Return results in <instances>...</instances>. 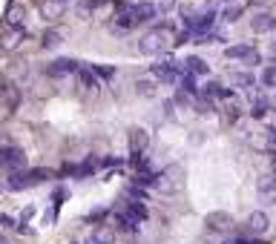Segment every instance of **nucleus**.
Wrapping results in <instances>:
<instances>
[{"label": "nucleus", "instance_id": "nucleus-1", "mask_svg": "<svg viewBox=\"0 0 276 244\" xmlns=\"http://www.w3.org/2000/svg\"><path fill=\"white\" fill-rule=\"evenodd\" d=\"M175 43V26H170V23H159V26H153L147 35H141V40H138V52L141 55H161L164 49H170Z\"/></svg>", "mask_w": 276, "mask_h": 244}, {"label": "nucleus", "instance_id": "nucleus-2", "mask_svg": "<svg viewBox=\"0 0 276 244\" xmlns=\"http://www.w3.org/2000/svg\"><path fill=\"white\" fill-rule=\"evenodd\" d=\"M138 23H135V14H132V9H121V12L112 17V26H109V32L112 35H127V32H132Z\"/></svg>", "mask_w": 276, "mask_h": 244}, {"label": "nucleus", "instance_id": "nucleus-3", "mask_svg": "<svg viewBox=\"0 0 276 244\" xmlns=\"http://www.w3.org/2000/svg\"><path fill=\"white\" fill-rule=\"evenodd\" d=\"M23 161H26V155H23L21 147H0V167H9L15 172L23 167Z\"/></svg>", "mask_w": 276, "mask_h": 244}, {"label": "nucleus", "instance_id": "nucleus-4", "mask_svg": "<svg viewBox=\"0 0 276 244\" xmlns=\"http://www.w3.org/2000/svg\"><path fill=\"white\" fill-rule=\"evenodd\" d=\"M256 195L262 204H273L276 201V175H262L256 184Z\"/></svg>", "mask_w": 276, "mask_h": 244}, {"label": "nucleus", "instance_id": "nucleus-5", "mask_svg": "<svg viewBox=\"0 0 276 244\" xmlns=\"http://www.w3.org/2000/svg\"><path fill=\"white\" fill-rule=\"evenodd\" d=\"M132 14H135V23H153L159 17V6L150 3V0H138L135 6H130Z\"/></svg>", "mask_w": 276, "mask_h": 244}, {"label": "nucleus", "instance_id": "nucleus-6", "mask_svg": "<svg viewBox=\"0 0 276 244\" xmlns=\"http://www.w3.org/2000/svg\"><path fill=\"white\" fill-rule=\"evenodd\" d=\"M78 60H72V57H58V60H52L49 66H46V72H49L52 78H64V75H72V72H78Z\"/></svg>", "mask_w": 276, "mask_h": 244}, {"label": "nucleus", "instance_id": "nucleus-7", "mask_svg": "<svg viewBox=\"0 0 276 244\" xmlns=\"http://www.w3.org/2000/svg\"><path fill=\"white\" fill-rule=\"evenodd\" d=\"M29 187H32L29 170H15L12 175H9V181H6V190H9V193H23V190H29Z\"/></svg>", "mask_w": 276, "mask_h": 244}, {"label": "nucleus", "instance_id": "nucleus-8", "mask_svg": "<svg viewBox=\"0 0 276 244\" xmlns=\"http://www.w3.org/2000/svg\"><path fill=\"white\" fill-rule=\"evenodd\" d=\"M250 29H253L256 35H265V32H273L276 29V17L270 12H256L250 17Z\"/></svg>", "mask_w": 276, "mask_h": 244}, {"label": "nucleus", "instance_id": "nucleus-9", "mask_svg": "<svg viewBox=\"0 0 276 244\" xmlns=\"http://www.w3.org/2000/svg\"><path fill=\"white\" fill-rule=\"evenodd\" d=\"M66 9V0H41V17L44 21H58Z\"/></svg>", "mask_w": 276, "mask_h": 244}, {"label": "nucleus", "instance_id": "nucleus-10", "mask_svg": "<svg viewBox=\"0 0 276 244\" xmlns=\"http://www.w3.org/2000/svg\"><path fill=\"white\" fill-rule=\"evenodd\" d=\"M268 227H270V218L265 215V210H256V213H250V218H247V230H250L253 236H262Z\"/></svg>", "mask_w": 276, "mask_h": 244}, {"label": "nucleus", "instance_id": "nucleus-11", "mask_svg": "<svg viewBox=\"0 0 276 244\" xmlns=\"http://www.w3.org/2000/svg\"><path fill=\"white\" fill-rule=\"evenodd\" d=\"M6 23H9V29H23V23H26V9H23L21 3H12L6 12Z\"/></svg>", "mask_w": 276, "mask_h": 244}, {"label": "nucleus", "instance_id": "nucleus-12", "mask_svg": "<svg viewBox=\"0 0 276 244\" xmlns=\"http://www.w3.org/2000/svg\"><path fill=\"white\" fill-rule=\"evenodd\" d=\"M184 69L193 72V75H199V78H204V75H210V66H207V60H202V57L190 55L184 57Z\"/></svg>", "mask_w": 276, "mask_h": 244}, {"label": "nucleus", "instance_id": "nucleus-13", "mask_svg": "<svg viewBox=\"0 0 276 244\" xmlns=\"http://www.w3.org/2000/svg\"><path fill=\"white\" fill-rule=\"evenodd\" d=\"M124 213L130 215V218H135L138 224H141V221H147V218H150V210L144 207V201H130V204L124 207Z\"/></svg>", "mask_w": 276, "mask_h": 244}, {"label": "nucleus", "instance_id": "nucleus-14", "mask_svg": "<svg viewBox=\"0 0 276 244\" xmlns=\"http://www.w3.org/2000/svg\"><path fill=\"white\" fill-rule=\"evenodd\" d=\"M207 227H210V230H230L233 218L227 213H210V215H207Z\"/></svg>", "mask_w": 276, "mask_h": 244}, {"label": "nucleus", "instance_id": "nucleus-15", "mask_svg": "<svg viewBox=\"0 0 276 244\" xmlns=\"http://www.w3.org/2000/svg\"><path fill=\"white\" fill-rule=\"evenodd\" d=\"M253 55V46H250V43H236V46H227L225 49V57L227 60H236V57H250Z\"/></svg>", "mask_w": 276, "mask_h": 244}, {"label": "nucleus", "instance_id": "nucleus-16", "mask_svg": "<svg viewBox=\"0 0 276 244\" xmlns=\"http://www.w3.org/2000/svg\"><path fill=\"white\" fill-rule=\"evenodd\" d=\"M87 238H92L95 244H115V233H112L109 227H95Z\"/></svg>", "mask_w": 276, "mask_h": 244}, {"label": "nucleus", "instance_id": "nucleus-17", "mask_svg": "<svg viewBox=\"0 0 276 244\" xmlns=\"http://www.w3.org/2000/svg\"><path fill=\"white\" fill-rule=\"evenodd\" d=\"M155 86H159V80H150V78H141V80H135V89H138V95H144V98H153L155 95Z\"/></svg>", "mask_w": 276, "mask_h": 244}, {"label": "nucleus", "instance_id": "nucleus-18", "mask_svg": "<svg viewBox=\"0 0 276 244\" xmlns=\"http://www.w3.org/2000/svg\"><path fill=\"white\" fill-rule=\"evenodd\" d=\"M115 224H118V230H127V233H138V221H135V218H130L127 213L115 215Z\"/></svg>", "mask_w": 276, "mask_h": 244}, {"label": "nucleus", "instance_id": "nucleus-19", "mask_svg": "<svg viewBox=\"0 0 276 244\" xmlns=\"http://www.w3.org/2000/svg\"><path fill=\"white\" fill-rule=\"evenodd\" d=\"M61 40H64V37H61V32H55V29H49V32H46L44 35V46H41V49H55V46H61Z\"/></svg>", "mask_w": 276, "mask_h": 244}, {"label": "nucleus", "instance_id": "nucleus-20", "mask_svg": "<svg viewBox=\"0 0 276 244\" xmlns=\"http://www.w3.org/2000/svg\"><path fill=\"white\" fill-rule=\"evenodd\" d=\"M81 84H84L87 92H98V80H95V75L89 69H81Z\"/></svg>", "mask_w": 276, "mask_h": 244}, {"label": "nucleus", "instance_id": "nucleus-21", "mask_svg": "<svg viewBox=\"0 0 276 244\" xmlns=\"http://www.w3.org/2000/svg\"><path fill=\"white\" fill-rule=\"evenodd\" d=\"M29 175H32V184H35V181H52V178H55V170L37 167V170H29Z\"/></svg>", "mask_w": 276, "mask_h": 244}, {"label": "nucleus", "instance_id": "nucleus-22", "mask_svg": "<svg viewBox=\"0 0 276 244\" xmlns=\"http://www.w3.org/2000/svg\"><path fill=\"white\" fill-rule=\"evenodd\" d=\"M92 72L98 75V78L109 80L112 75H115V66H112V64H98V66H92Z\"/></svg>", "mask_w": 276, "mask_h": 244}, {"label": "nucleus", "instance_id": "nucleus-23", "mask_svg": "<svg viewBox=\"0 0 276 244\" xmlns=\"http://www.w3.org/2000/svg\"><path fill=\"white\" fill-rule=\"evenodd\" d=\"M250 115H253L256 121H262V118L268 115V100H265V98H259V100L253 104V109H250Z\"/></svg>", "mask_w": 276, "mask_h": 244}, {"label": "nucleus", "instance_id": "nucleus-24", "mask_svg": "<svg viewBox=\"0 0 276 244\" xmlns=\"http://www.w3.org/2000/svg\"><path fill=\"white\" fill-rule=\"evenodd\" d=\"M222 89H225V86H222V84H216V80H210V84H207V86H204V98H222Z\"/></svg>", "mask_w": 276, "mask_h": 244}, {"label": "nucleus", "instance_id": "nucleus-25", "mask_svg": "<svg viewBox=\"0 0 276 244\" xmlns=\"http://www.w3.org/2000/svg\"><path fill=\"white\" fill-rule=\"evenodd\" d=\"M262 86H268V89H273V86H276V69H273V66H268V69L262 72Z\"/></svg>", "mask_w": 276, "mask_h": 244}, {"label": "nucleus", "instance_id": "nucleus-26", "mask_svg": "<svg viewBox=\"0 0 276 244\" xmlns=\"http://www.w3.org/2000/svg\"><path fill=\"white\" fill-rule=\"evenodd\" d=\"M233 84L236 86H253V75H250V72H236V75H233Z\"/></svg>", "mask_w": 276, "mask_h": 244}, {"label": "nucleus", "instance_id": "nucleus-27", "mask_svg": "<svg viewBox=\"0 0 276 244\" xmlns=\"http://www.w3.org/2000/svg\"><path fill=\"white\" fill-rule=\"evenodd\" d=\"M265 150L268 152H276V129H265Z\"/></svg>", "mask_w": 276, "mask_h": 244}, {"label": "nucleus", "instance_id": "nucleus-28", "mask_svg": "<svg viewBox=\"0 0 276 244\" xmlns=\"http://www.w3.org/2000/svg\"><path fill=\"white\" fill-rule=\"evenodd\" d=\"M64 198H66V190H64V187L52 193V201H55V213H58V207H61V201H64Z\"/></svg>", "mask_w": 276, "mask_h": 244}, {"label": "nucleus", "instance_id": "nucleus-29", "mask_svg": "<svg viewBox=\"0 0 276 244\" xmlns=\"http://www.w3.org/2000/svg\"><path fill=\"white\" fill-rule=\"evenodd\" d=\"M98 218H107V207H101V210H92V213L87 215V221H98Z\"/></svg>", "mask_w": 276, "mask_h": 244}, {"label": "nucleus", "instance_id": "nucleus-30", "mask_svg": "<svg viewBox=\"0 0 276 244\" xmlns=\"http://www.w3.org/2000/svg\"><path fill=\"white\" fill-rule=\"evenodd\" d=\"M35 213H37V207H26V210L21 213V224H29V218H32Z\"/></svg>", "mask_w": 276, "mask_h": 244}, {"label": "nucleus", "instance_id": "nucleus-31", "mask_svg": "<svg viewBox=\"0 0 276 244\" xmlns=\"http://www.w3.org/2000/svg\"><path fill=\"white\" fill-rule=\"evenodd\" d=\"M242 17V9H227L225 12V21H239Z\"/></svg>", "mask_w": 276, "mask_h": 244}, {"label": "nucleus", "instance_id": "nucleus-32", "mask_svg": "<svg viewBox=\"0 0 276 244\" xmlns=\"http://www.w3.org/2000/svg\"><path fill=\"white\" fill-rule=\"evenodd\" d=\"M170 9H175V0H161L159 12H170Z\"/></svg>", "mask_w": 276, "mask_h": 244}, {"label": "nucleus", "instance_id": "nucleus-33", "mask_svg": "<svg viewBox=\"0 0 276 244\" xmlns=\"http://www.w3.org/2000/svg\"><path fill=\"white\" fill-rule=\"evenodd\" d=\"M236 118H239V109H236V107H227V121H236Z\"/></svg>", "mask_w": 276, "mask_h": 244}, {"label": "nucleus", "instance_id": "nucleus-34", "mask_svg": "<svg viewBox=\"0 0 276 244\" xmlns=\"http://www.w3.org/2000/svg\"><path fill=\"white\" fill-rule=\"evenodd\" d=\"M270 57H273V60H276V43H273V46H270Z\"/></svg>", "mask_w": 276, "mask_h": 244}, {"label": "nucleus", "instance_id": "nucleus-35", "mask_svg": "<svg viewBox=\"0 0 276 244\" xmlns=\"http://www.w3.org/2000/svg\"><path fill=\"white\" fill-rule=\"evenodd\" d=\"M84 244H95V241H92V238H87V241H84Z\"/></svg>", "mask_w": 276, "mask_h": 244}, {"label": "nucleus", "instance_id": "nucleus-36", "mask_svg": "<svg viewBox=\"0 0 276 244\" xmlns=\"http://www.w3.org/2000/svg\"><path fill=\"white\" fill-rule=\"evenodd\" d=\"M225 3H230V0H225Z\"/></svg>", "mask_w": 276, "mask_h": 244}, {"label": "nucleus", "instance_id": "nucleus-37", "mask_svg": "<svg viewBox=\"0 0 276 244\" xmlns=\"http://www.w3.org/2000/svg\"><path fill=\"white\" fill-rule=\"evenodd\" d=\"M72 244H78V241H72Z\"/></svg>", "mask_w": 276, "mask_h": 244}]
</instances>
